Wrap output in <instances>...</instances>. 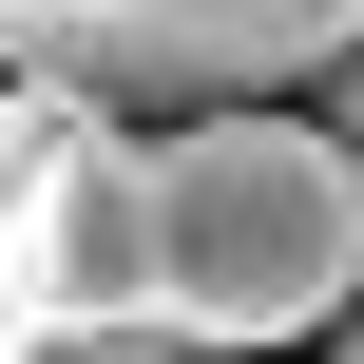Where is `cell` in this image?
Returning a JSON list of instances; mask_svg holds the SVG:
<instances>
[{
    "instance_id": "3957f363",
    "label": "cell",
    "mask_w": 364,
    "mask_h": 364,
    "mask_svg": "<svg viewBox=\"0 0 364 364\" xmlns=\"http://www.w3.org/2000/svg\"><path fill=\"white\" fill-rule=\"evenodd\" d=\"M0 77H58L115 115H211V96L364 77V0H0Z\"/></svg>"
},
{
    "instance_id": "7a4b0ae2",
    "label": "cell",
    "mask_w": 364,
    "mask_h": 364,
    "mask_svg": "<svg viewBox=\"0 0 364 364\" xmlns=\"http://www.w3.org/2000/svg\"><path fill=\"white\" fill-rule=\"evenodd\" d=\"M0 307L154 326V134L115 96H58V77L0 96Z\"/></svg>"
},
{
    "instance_id": "5b68a950",
    "label": "cell",
    "mask_w": 364,
    "mask_h": 364,
    "mask_svg": "<svg viewBox=\"0 0 364 364\" xmlns=\"http://www.w3.org/2000/svg\"><path fill=\"white\" fill-rule=\"evenodd\" d=\"M326 364H364V307H346V326H326Z\"/></svg>"
},
{
    "instance_id": "277c9868",
    "label": "cell",
    "mask_w": 364,
    "mask_h": 364,
    "mask_svg": "<svg viewBox=\"0 0 364 364\" xmlns=\"http://www.w3.org/2000/svg\"><path fill=\"white\" fill-rule=\"evenodd\" d=\"M0 364H250V346H192V326H38V307H0Z\"/></svg>"
},
{
    "instance_id": "6da1fadb",
    "label": "cell",
    "mask_w": 364,
    "mask_h": 364,
    "mask_svg": "<svg viewBox=\"0 0 364 364\" xmlns=\"http://www.w3.org/2000/svg\"><path fill=\"white\" fill-rule=\"evenodd\" d=\"M364 307V154L326 115L211 96L154 115V326L192 346H326Z\"/></svg>"
}]
</instances>
